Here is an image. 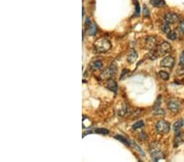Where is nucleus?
Instances as JSON below:
<instances>
[{
	"label": "nucleus",
	"instance_id": "obj_1",
	"mask_svg": "<svg viewBox=\"0 0 184 162\" xmlns=\"http://www.w3.org/2000/svg\"><path fill=\"white\" fill-rule=\"evenodd\" d=\"M171 51V45L168 42H163L157 46L155 50L151 52L148 56H151V59H156L158 57H163Z\"/></svg>",
	"mask_w": 184,
	"mask_h": 162
},
{
	"label": "nucleus",
	"instance_id": "obj_2",
	"mask_svg": "<svg viewBox=\"0 0 184 162\" xmlns=\"http://www.w3.org/2000/svg\"><path fill=\"white\" fill-rule=\"evenodd\" d=\"M94 48L98 53H106L111 49V44L106 38H101L96 40L94 43Z\"/></svg>",
	"mask_w": 184,
	"mask_h": 162
},
{
	"label": "nucleus",
	"instance_id": "obj_3",
	"mask_svg": "<svg viewBox=\"0 0 184 162\" xmlns=\"http://www.w3.org/2000/svg\"><path fill=\"white\" fill-rule=\"evenodd\" d=\"M156 129L158 134L165 135L168 134L170 130V124L168 121H160L156 123Z\"/></svg>",
	"mask_w": 184,
	"mask_h": 162
},
{
	"label": "nucleus",
	"instance_id": "obj_4",
	"mask_svg": "<svg viewBox=\"0 0 184 162\" xmlns=\"http://www.w3.org/2000/svg\"><path fill=\"white\" fill-rule=\"evenodd\" d=\"M117 72V67L115 64H111V66L107 69H106L102 73V79H111V77L115 75Z\"/></svg>",
	"mask_w": 184,
	"mask_h": 162
},
{
	"label": "nucleus",
	"instance_id": "obj_5",
	"mask_svg": "<svg viewBox=\"0 0 184 162\" xmlns=\"http://www.w3.org/2000/svg\"><path fill=\"white\" fill-rule=\"evenodd\" d=\"M86 30H87V33L88 35H91V36H94L97 34L98 31V27L96 26L95 23H92L89 18H87L86 20Z\"/></svg>",
	"mask_w": 184,
	"mask_h": 162
},
{
	"label": "nucleus",
	"instance_id": "obj_6",
	"mask_svg": "<svg viewBox=\"0 0 184 162\" xmlns=\"http://www.w3.org/2000/svg\"><path fill=\"white\" fill-rule=\"evenodd\" d=\"M152 151L150 150V152H151V156L155 161H160L161 159H165V156L164 154L160 152V150L159 149L158 147H155V146H152Z\"/></svg>",
	"mask_w": 184,
	"mask_h": 162
},
{
	"label": "nucleus",
	"instance_id": "obj_7",
	"mask_svg": "<svg viewBox=\"0 0 184 162\" xmlns=\"http://www.w3.org/2000/svg\"><path fill=\"white\" fill-rule=\"evenodd\" d=\"M180 107H181L180 102L176 99H171L168 102V108L172 112L177 113L180 110Z\"/></svg>",
	"mask_w": 184,
	"mask_h": 162
},
{
	"label": "nucleus",
	"instance_id": "obj_8",
	"mask_svg": "<svg viewBox=\"0 0 184 162\" xmlns=\"http://www.w3.org/2000/svg\"><path fill=\"white\" fill-rule=\"evenodd\" d=\"M175 60L174 58L171 56L165 57L163 60L160 61V66L162 67H166V68H172L174 66Z\"/></svg>",
	"mask_w": 184,
	"mask_h": 162
},
{
	"label": "nucleus",
	"instance_id": "obj_9",
	"mask_svg": "<svg viewBox=\"0 0 184 162\" xmlns=\"http://www.w3.org/2000/svg\"><path fill=\"white\" fill-rule=\"evenodd\" d=\"M179 19L178 14L174 13H168L165 15V21L168 24H174L177 22Z\"/></svg>",
	"mask_w": 184,
	"mask_h": 162
},
{
	"label": "nucleus",
	"instance_id": "obj_10",
	"mask_svg": "<svg viewBox=\"0 0 184 162\" xmlns=\"http://www.w3.org/2000/svg\"><path fill=\"white\" fill-rule=\"evenodd\" d=\"M157 45V39L156 37L150 36L146 40V48L148 49H153Z\"/></svg>",
	"mask_w": 184,
	"mask_h": 162
},
{
	"label": "nucleus",
	"instance_id": "obj_11",
	"mask_svg": "<svg viewBox=\"0 0 184 162\" xmlns=\"http://www.w3.org/2000/svg\"><path fill=\"white\" fill-rule=\"evenodd\" d=\"M106 88H107L109 90H111L112 92H117L118 90V86L116 82L113 79H108L107 81H106Z\"/></svg>",
	"mask_w": 184,
	"mask_h": 162
},
{
	"label": "nucleus",
	"instance_id": "obj_12",
	"mask_svg": "<svg viewBox=\"0 0 184 162\" xmlns=\"http://www.w3.org/2000/svg\"><path fill=\"white\" fill-rule=\"evenodd\" d=\"M137 59V53L134 49H131V51L129 52V53L128 55L127 61L129 63H133Z\"/></svg>",
	"mask_w": 184,
	"mask_h": 162
},
{
	"label": "nucleus",
	"instance_id": "obj_13",
	"mask_svg": "<svg viewBox=\"0 0 184 162\" xmlns=\"http://www.w3.org/2000/svg\"><path fill=\"white\" fill-rule=\"evenodd\" d=\"M150 3L155 7H164L166 6L165 0H150Z\"/></svg>",
	"mask_w": 184,
	"mask_h": 162
},
{
	"label": "nucleus",
	"instance_id": "obj_14",
	"mask_svg": "<svg viewBox=\"0 0 184 162\" xmlns=\"http://www.w3.org/2000/svg\"><path fill=\"white\" fill-rule=\"evenodd\" d=\"M183 125V121H176L174 124L173 128H174V132L176 133V134H180V129H181V128Z\"/></svg>",
	"mask_w": 184,
	"mask_h": 162
},
{
	"label": "nucleus",
	"instance_id": "obj_15",
	"mask_svg": "<svg viewBox=\"0 0 184 162\" xmlns=\"http://www.w3.org/2000/svg\"><path fill=\"white\" fill-rule=\"evenodd\" d=\"M161 30L163 31V33H165V35H168L170 32H171V29H170V26L168 25V22H164L161 25Z\"/></svg>",
	"mask_w": 184,
	"mask_h": 162
},
{
	"label": "nucleus",
	"instance_id": "obj_16",
	"mask_svg": "<svg viewBox=\"0 0 184 162\" xmlns=\"http://www.w3.org/2000/svg\"><path fill=\"white\" fill-rule=\"evenodd\" d=\"M115 139L119 140L120 142H121L122 143H124V145H126V146H129V143H130V142H129V140L127 139V138H125L124 136H122V135H115Z\"/></svg>",
	"mask_w": 184,
	"mask_h": 162
},
{
	"label": "nucleus",
	"instance_id": "obj_17",
	"mask_svg": "<svg viewBox=\"0 0 184 162\" xmlns=\"http://www.w3.org/2000/svg\"><path fill=\"white\" fill-rule=\"evenodd\" d=\"M102 67V62L99 60L96 61L94 62H92V65H91V68H92V70H99V69H101Z\"/></svg>",
	"mask_w": 184,
	"mask_h": 162
},
{
	"label": "nucleus",
	"instance_id": "obj_18",
	"mask_svg": "<svg viewBox=\"0 0 184 162\" xmlns=\"http://www.w3.org/2000/svg\"><path fill=\"white\" fill-rule=\"evenodd\" d=\"M144 125H145V124H144V122H143V121H137V122L134 123V124L132 125V129H133V130H137V129H138L144 127Z\"/></svg>",
	"mask_w": 184,
	"mask_h": 162
},
{
	"label": "nucleus",
	"instance_id": "obj_19",
	"mask_svg": "<svg viewBox=\"0 0 184 162\" xmlns=\"http://www.w3.org/2000/svg\"><path fill=\"white\" fill-rule=\"evenodd\" d=\"M183 143V139L181 138V134H176L174 139V146H178Z\"/></svg>",
	"mask_w": 184,
	"mask_h": 162
},
{
	"label": "nucleus",
	"instance_id": "obj_20",
	"mask_svg": "<svg viewBox=\"0 0 184 162\" xmlns=\"http://www.w3.org/2000/svg\"><path fill=\"white\" fill-rule=\"evenodd\" d=\"M167 35H168V38H169V39H171V40H175V39L178 37L177 30H171V32Z\"/></svg>",
	"mask_w": 184,
	"mask_h": 162
},
{
	"label": "nucleus",
	"instance_id": "obj_21",
	"mask_svg": "<svg viewBox=\"0 0 184 162\" xmlns=\"http://www.w3.org/2000/svg\"><path fill=\"white\" fill-rule=\"evenodd\" d=\"M159 76L163 80H168V79H169V75L167 72L163 71V70L159 71Z\"/></svg>",
	"mask_w": 184,
	"mask_h": 162
},
{
	"label": "nucleus",
	"instance_id": "obj_22",
	"mask_svg": "<svg viewBox=\"0 0 184 162\" xmlns=\"http://www.w3.org/2000/svg\"><path fill=\"white\" fill-rule=\"evenodd\" d=\"M95 133L97 134H103V135H106L108 134L110 132L108 129H105V128H101V129H96Z\"/></svg>",
	"mask_w": 184,
	"mask_h": 162
},
{
	"label": "nucleus",
	"instance_id": "obj_23",
	"mask_svg": "<svg viewBox=\"0 0 184 162\" xmlns=\"http://www.w3.org/2000/svg\"><path fill=\"white\" fill-rule=\"evenodd\" d=\"M140 15V5L139 3L137 0H135V13H134V16H139Z\"/></svg>",
	"mask_w": 184,
	"mask_h": 162
},
{
	"label": "nucleus",
	"instance_id": "obj_24",
	"mask_svg": "<svg viewBox=\"0 0 184 162\" xmlns=\"http://www.w3.org/2000/svg\"><path fill=\"white\" fill-rule=\"evenodd\" d=\"M130 143H131V145H132V146H133V147H135V148H136L137 151V152H139L140 154H142V156H145V154H144V152H143V150L140 148V146H137V145L136 143H134L133 141H130Z\"/></svg>",
	"mask_w": 184,
	"mask_h": 162
},
{
	"label": "nucleus",
	"instance_id": "obj_25",
	"mask_svg": "<svg viewBox=\"0 0 184 162\" xmlns=\"http://www.w3.org/2000/svg\"><path fill=\"white\" fill-rule=\"evenodd\" d=\"M128 112V108L125 105H124L120 109V111H119V115L120 116H124V115L126 114Z\"/></svg>",
	"mask_w": 184,
	"mask_h": 162
},
{
	"label": "nucleus",
	"instance_id": "obj_26",
	"mask_svg": "<svg viewBox=\"0 0 184 162\" xmlns=\"http://www.w3.org/2000/svg\"><path fill=\"white\" fill-rule=\"evenodd\" d=\"M129 74H130L129 70H128V69H124V70H122V73H121L120 80H124V78H126V77L129 75Z\"/></svg>",
	"mask_w": 184,
	"mask_h": 162
},
{
	"label": "nucleus",
	"instance_id": "obj_27",
	"mask_svg": "<svg viewBox=\"0 0 184 162\" xmlns=\"http://www.w3.org/2000/svg\"><path fill=\"white\" fill-rule=\"evenodd\" d=\"M177 74H178V75H184V65H181V64H179L178 69H177Z\"/></svg>",
	"mask_w": 184,
	"mask_h": 162
},
{
	"label": "nucleus",
	"instance_id": "obj_28",
	"mask_svg": "<svg viewBox=\"0 0 184 162\" xmlns=\"http://www.w3.org/2000/svg\"><path fill=\"white\" fill-rule=\"evenodd\" d=\"M143 15L146 16V17H148V16H150L149 10H148V8H147L146 6L144 7V8H143Z\"/></svg>",
	"mask_w": 184,
	"mask_h": 162
},
{
	"label": "nucleus",
	"instance_id": "obj_29",
	"mask_svg": "<svg viewBox=\"0 0 184 162\" xmlns=\"http://www.w3.org/2000/svg\"><path fill=\"white\" fill-rule=\"evenodd\" d=\"M179 29H180V31L184 35V21H183L182 22H180L179 25Z\"/></svg>",
	"mask_w": 184,
	"mask_h": 162
},
{
	"label": "nucleus",
	"instance_id": "obj_30",
	"mask_svg": "<svg viewBox=\"0 0 184 162\" xmlns=\"http://www.w3.org/2000/svg\"><path fill=\"white\" fill-rule=\"evenodd\" d=\"M179 64H181V65H184V51L183 52V53H182L181 56H180Z\"/></svg>",
	"mask_w": 184,
	"mask_h": 162
},
{
	"label": "nucleus",
	"instance_id": "obj_31",
	"mask_svg": "<svg viewBox=\"0 0 184 162\" xmlns=\"http://www.w3.org/2000/svg\"><path fill=\"white\" fill-rule=\"evenodd\" d=\"M156 114H159V115H160V114L164 115V114H165V111H163L161 108H157V109H156Z\"/></svg>",
	"mask_w": 184,
	"mask_h": 162
}]
</instances>
